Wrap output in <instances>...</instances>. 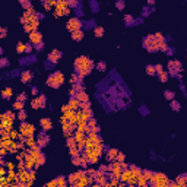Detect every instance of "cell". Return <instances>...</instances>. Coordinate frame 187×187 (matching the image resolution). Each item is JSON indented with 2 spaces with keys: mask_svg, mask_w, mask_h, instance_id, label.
Here are the masks:
<instances>
[{
  "mask_svg": "<svg viewBox=\"0 0 187 187\" xmlns=\"http://www.w3.org/2000/svg\"><path fill=\"white\" fill-rule=\"evenodd\" d=\"M56 186H57L56 178H54V180H51V181H48V183H45V187H56Z\"/></svg>",
  "mask_w": 187,
  "mask_h": 187,
  "instance_id": "obj_44",
  "label": "cell"
},
{
  "mask_svg": "<svg viewBox=\"0 0 187 187\" xmlns=\"http://www.w3.org/2000/svg\"><path fill=\"white\" fill-rule=\"evenodd\" d=\"M35 143H37V142H35L34 136H29V137H27V139H25V145H27L28 148H32Z\"/></svg>",
  "mask_w": 187,
  "mask_h": 187,
  "instance_id": "obj_31",
  "label": "cell"
},
{
  "mask_svg": "<svg viewBox=\"0 0 187 187\" xmlns=\"http://www.w3.org/2000/svg\"><path fill=\"white\" fill-rule=\"evenodd\" d=\"M171 108H173L174 111H180V108H181V105H180V102H178V101H175V100H173V101H171Z\"/></svg>",
  "mask_w": 187,
  "mask_h": 187,
  "instance_id": "obj_37",
  "label": "cell"
},
{
  "mask_svg": "<svg viewBox=\"0 0 187 187\" xmlns=\"http://www.w3.org/2000/svg\"><path fill=\"white\" fill-rule=\"evenodd\" d=\"M6 34H8V29L5 27H2V29H0V38H5Z\"/></svg>",
  "mask_w": 187,
  "mask_h": 187,
  "instance_id": "obj_47",
  "label": "cell"
},
{
  "mask_svg": "<svg viewBox=\"0 0 187 187\" xmlns=\"http://www.w3.org/2000/svg\"><path fill=\"white\" fill-rule=\"evenodd\" d=\"M149 184H154L158 187H165V186H168V178L162 173H155V177H154V180L149 181Z\"/></svg>",
  "mask_w": 187,
  "mask_h": 187,
  "instance_id": "obj_4",
  "label": "cell"
},
{
  "mask_svg": "<svg viewBox=\"0 0 187 187\" xmlns=\"http://www.w3.org/2000/svg\"><path fill=\"white\" fill-rule=\"evenodd\" d=\"M63 83H64V75L61 72H59V70L53 72L48 78H47V85H48L50 88H53V89L60 88Z\"/></svg>",
  "mask_w": 187,
  "mask_h": 187,
  "instance_id": "obj_2",
  "label": "cell"
},
{
  "mask_svg": "<svg viewBox=\"0 0 187 187\" xmlns=\"http://www.w3.org/2000/svg\"><path fill=\"white\" fill-rule=\"evenodd\" d=\"M72 162H73V165H76V167H82V164H83L81 155H72Z\"/></svg>",
  "mask_w": 187,
  "mask_h": 187,
  "instance_id": "obj_21",
  "label": "cell"
},
{
  "mask_svg": "<svg viewBox=\"0 0 187 187\" xmlns=\"http://www.w3.org/2000/svg\"><path fill=\"white\" fill-rule=\"evenodd\" d=\"M27 111L25 110H19V113H18V119L20 120V121H25L27 120Z\"/></svg>",
  "mask_w": 187,
  "mask_h": 187,
  "instance_id": "obj_33",
  "label": "cell"
},
{
  "mask_svg": "<svg viewBox=\"0 0 187 187\" xmlns=\"http://www.w3.org/2000/svg\"><path fill=\"white\" fill-rule=\"evenodd\" d=\"M42 6H44L45 10H50V9L53 8V5H51L50 2H47V0H44V2H42Z\"/></svg>",
  "mask_w": 187,
  "mask_h": 187,
  "instance_id": "obj_41",
  "label": "cell"
},
{
  "mask_svg": "<svg viewBox=\"0 0 187 187\" xmlns=\"http://www.w3.org/2000/svg\"><path fill=\"white\" fill-rule=\"evenodd\" d=\"M29 42H32L34 45H37V44H40V42H42V34L40 32V31H32L31 34H29Z\"/></svg>",
  "mask_w": 187,
  "mask_h": 187,
  "instance_id": "obj_9",
  "label": "cell"
},
{
  "mask_svg": "<svg viewBox=\"0 0 187 187\" xmlns=\"http://www.w3.org/2000/svg\"><path fill=\"white\" fill-rule=\"evenodd\" d=\"M162 69H164V67H162V64H155V70H156V75H158L159 72H162Z\"/></svg>",
  "mask_w": 187,
  "mask_h": 187,
  "instance_id": "obj_53",
  "label": "cell"
},
{
  "mask_svg": "<svg viewBox=\"0 0 187 187\" xmlns=\"http://www.w3.org/2000/svg\"><path fill=\"white\" fill-rule=\"evenodd\" d=\"M85 152H86V155H88V162H89V164H98V161H100V158H101V154H98L94 148L85 149Z\"/></svg>",
  "mask_w": 187,
  "mask_h": 187,
  "instance_id": "obj_7",
  "label": "cell"
},
{
  "mask_svg": "<svg viewBox=\"0 0 187 187\" xmlns=\"http://www.w3.org/2000/svg\"><path fill=\"white\" fill-rule=\"evenodd\" d=\"M124 20L127 22V25H129V23L133 20V18H132V16H129V15H126V16H124Z\"/></svg>",
  "mask_w": 187,
  "mask_h": 187,
  "instance_id": "obj_55",
  "label": "cell"
},
{
  "mask_svg": "<svg viewBox=\"0 0 187 187\" xmlns=\"http://www.w3.org/2000/svg\"><path fill=\"white\" fill-rule=\"evenodd\" d=\"M168 70H177V72H180L181 70V63L178 60H170L168 61Z\"/></svg>",
  "mask_w": 187,
  "mask_h": 187,
  "instance_id": "obj_16",
  "label": "cell"
},
{
  "mask_svg": "<svg viewBox=\"0 0 187 187\" xmlns=\"http://www.w3.org/2000/svg\"><path fill=\"white\" fill-rule=\"evenodd\" d=\"M19 132L22 136L25 137H29V136H34V132H35V127L31 124V123H27V121H22L20 126H19Z\"/></svg>",
  "mask_w": 187,
  "mask_h": 187,
  "instance_id": "obj_5",
  "label": "cell"
},
{
  "mask_svg": "<svg viewBox=\"0 0 187 187\" xmlns=\"http://www.w3.org/2000/svg\"><path fill=\"white\" fill-rule=\"evenodd\" d=\"M67 5L70 8H75V6H78V0H67Z\"/></svg>",
  "mask_w": 187,
  "mask_h": 187,
  "instance_id": "obj_46",
  "label": "cell"
},
{
  "mask_svg": "<svg viewBox=\"0 0 187 187\" xmlns=\"http://www.w3.org/2000/svg\"><path fill=\"white\" fill-rule=\"evenodd\" d=\"M5 114H6V115H8V117H10V119H15V117H16V115H15V114H13V113H12V111H6V113H5Z\"/></svg>",
  "mask_w": 187,
  "mask_h": 187,
  "instance_id": "obj_57",
  "label": "cell"
},
{
  "mask_svg": "<svg viewBox=\"0 0 187 187\" xmlns=\"http://www.w3.org/2000/svg\"><path fill=\"white\" fill-rule=\"evenodd\" d=\"M12 94H13V92H12V88H10V86H8V88H5V89H3V92H2V97H3L5 100H9V98L12 97Z\"/></svg>",
  "mask_w": 187,
  "mask_h": 187,
  "instance_id": "obj_23",
  "label": "cell"
},
{
  "mask_svg": "<svg viewBox=\"0 0 187 187\" xmlns=\"http://www.w3.org/2000/svg\"><path fill=\"white\" fill-rule=\"evenodd\" d=\"M76 98H78V101H79V102L89 101V97H88V94H86L85 91H79V92L76 94Z\"/></svg>",
  "mask_w": 187,
  "mask_h": 187,
  "instance_id": "obj_19",
  "label": "cell"
},
{
  "mask_svg": "<svg viewBox=\"0 0 187 187\" xmlns=\"http://www.w3.org/2000/svg\"><path fill=\"white\" fill-rule=\"evenodd\" d=\"M146 184H149V181H148L143 175H140V177H139V180H137V186L143 187V186H146Z\"/></svg>",
  "mask_w": 187,
  "mask_h": 187,
  "instance_id": "obj_35",
  "label": "cell"
},
{
  "mask_svg": "<svg viewBox=\"0 0 187 187\" xmlns=\"http://www.w3.org/2000/svg\"><path fill=\"white\" fill-rule=\"evenodd\" d=\"M67 105L70 107V110H78V108H79V101H78V98H76V97H70Z\"/></svg>",
  "mask_w": 187,
  "mask_h": 187,
  "instance_id": "obj_18",
  "label": "cell"
},
{
  "mask_svg": "<svg viewBox=\"0 0 187 187\" xmlns=\"http://www.w3.org/2000/svg\"><path fill=\"white\" fill-rule=\"evenodd\" d=\"M45 104H47V98L44 95H38L37 98H34L31 101V107L34 110H38V108H45Z\"/></svg>",
  "mask_w": 187,
  "mask_h": 187,
  "instance_id": "obj_8",
  "label": "cell"
},
{
  "mask_svg": "<svg viewBox=\"0 0 187 187\" xmlns=\"http://www.w3.org/2000/svg\"><path fill=\"white\" fill-rule=\"evenodd\" d=\"M31 91H32L34 95H38V88H37V86H32V89H31Z\"/></svg>",
  "mask_w": 187,
  "mask_h": 187,
  "instance_id": "obj_59",
  "label": "cell"
},
{
  "mask_svg": "<svg viewBox=\"0 0 187 187\" xmlns=\"http://www.w3.org/2000/svg\"><path fill=\"white\" fill-rule=\"evenodd\" d=\"M25 47H27V44L18 42V45H16V53H18V54H23V53H25Z\"/></svg>",
  "mask_w": 187,
  "mask_h": 187,
  "instance_id": "obj_29",
  "label": "cell"
},
{
  "mask_svg": "<svg viewBox=\"0 0 187 187\" xmlns=\"http://www.w3.org/2000/svg\"><path fill=\"white\" fill-rule=\"evenodd\" d=\"M35 48H37L38 51H41V50L44 48V45H42V42H40V44H37V45H35Z\"/></svg>",
  "mask_w": 187,
  "mask_h": 187,
  "instance_id": "obj_58",
  "label": "cell"
},
{
  "mask_svg": "<svg viewBox=\"0 0 187 187\" xmlns=\"http://www.w3.org/2000/svg\"><path fill=\"white\" fill-rule=\"evenodd\" d=\"M168 76H170V73H168V72H165V70H162V72H159V73H158L159 82H167V81H168Z\"/></svg>",
  "mask_w": 187,
  "mask_h": 187,
  "instance_id": "obj_24",
  "label": "cell"
},
{
  "mask_svg": "<svg viewBox=\"0 0 187 187\" xmlns=\"http://www.w3.org/2000/svg\"><path fill=\"white\" fill-rule=\"evenodd\" d=\"M72 40L73 41H82L83 40V37H85V34H83V31L82 29H78V31H75V32H72Z\"/></svg>",
  "mask_w": 187,
  "mask_h": 187,
  "instance_id": "obj_17",
  "label": "cell"
},
{
  "mask_svg": "<svg viewBox=\"0 0 187 187\" xmlns=\"http://www.w3.org/2000/svg\"><path fill=\"white\" fill-rule=\"evenodd\" d=\"M35 162L38 164V165H42V164L45 162V155H44L42 152H41L40 155H37V156H35Z\"/></svg>",
  "mask_w": 187,
  "mask_h": 187,
  "instance_id": "obj_30",
  "label": "cell"
},
{
  "mask_svg": "<svg viewBox=\"0 0 187 187\" xmlns=\"http://www.w3.org/2000/svg\"><path fill=\"white\" fill-rule=\"evenodd\" d=\"M154 35H155L156 41H159V42H161V41H164V35H162L161 32H156V34H154Z\"/></svg>",
  "mask_w": 187,
  "mask_h": 187,
  "instance_id": "obj_49",
  "label": "cell"
},
{
  "mask_svg": "<svg viewBox=\"0 0 187 187\" xmlns=\"http://www.w3.org/2000/svg\"><path fill=\"white\" fill-rule=\"evenodd\" d=\"M115 6L119 8V9H123V8H124V3H123L121 0H120V2H117V3H115Z\"/></svg>",
  "mask_w": 187,
  "mask_h": 187,
  "instance_id": "obj_56",
  "label": "cell"
},
{
  "mask_svg": "<svg viewBox=\"0 0 187 187\" xmlns=\"http://www.w3.org/2000/svg\"><path fill=\"white\" fill-rule=\"evenodd\" d=\"M40 126H41V129L44 132H48V130L53 129V121H51V119H48V117H42V119L40 120Z\"/></svg>",
  "mask_w": 187,
  "mask_h": 187,
  "instance_id": "obj_10",
  "label": "cell"
},
{
  "mask_svg": "<svg viewBox=\"0 0 187 187\" xmlns=\"http://www.w3.org/2000/svg\"><path fill=\"white\" fill-rule=\"evenodd\" d=\"M20 81L23 83H29L32 81V72L31 70H23V72L20 73Z\"/></svg>",
  "mask_w": 187,
  "mask_h": 187,
  "instance_id": "obj_13",
  "label": "cell"
},
{
  "mask_svg": "<svg viewBox=\"0 0 187 187\" xmlns=\"http://www.w3.org/2000/svg\"><path fill=\"white\" fill-rule=\"evenodd\" d=\"M175 184H177V186H180V187L187 186V175H180V177H177Z\"/></svg>",
  "mask_w": 187,
  "mask_h": 187,
  "instance_id": "obj_22",
  "label": "cell"
},
{
  "mask_svg": "<svg viewBox=\"0 0 187 187\" xmlns=\"http://www.w3.org/2000/svg\"><path fill=\"white\" fill-rule=\"evenodd\" d=\"M146 73H148L149 76H154V75H156L155 66H152V64H148V66H146Z\"/></svg>",
  "mask_w": 187,
  "mask_h": 187,
  "instance_id": "obj_32",
  "label": "cell"
},
{
  "mask_svg": "<svg viewBox=\"0 0 187 187\" xmlns=\"http://www.w3.org/2000/svg\"><path fill=\"white\" fill-rule=\"evenodd\" d=\"M8 173H9V170H6L5 165H2V168H0V177H8Z\"/></svg>",
  "mask_w": 187,
  "mask_h": 187,
  "instance_id": "obj_40",
  "label": "cell"
},
{
  "mask_svg": "<svg viewBox=\"0 0 187 187\" xmlns=\"http://www.w3.org/2000/svg\"><path fill=\"white\" fill-rule=\"evenodd\" d=\"M13 120H15V119H10V117H8V115L3 113V114H2V123H0V127H9V129H12Z\"/></svg>",
  "mask_w": 187,
  "mask_h": 187,
  "instance_id": "obj_12",
  "label": "cell"
},
{
  "mask_svg": "<svg viewBox=\"0 0 187 187\" xmlns=\"http://www.w3.org/2000/svg\"><path fill=\"white\" fill-rule=\"evenodd\" d=\"M105 67H107V66H105V63H104V61H100V63L97 64V69L100 70V72H104Z\"/></svg>",
  "mask_w": 187,
  "mask_h": 187,
  "instance_id": "obj_42",
  "label": "cell"
},
{
  "mask_svg": "<svg viewBox=\"0 0 187 187\" xmlns=\"http://www.w3.org/2000/svg\"><path fill=\"white\" fill-rule=\"evenodd\" d=\"M88 137L92 140L94 143H102V139H101V136H100L98 133H95V132H94V133H91Z\"/></svg>",
  "mask_w": 187,
  "mask_h": 187,
  "instance_id": "obj_20",
  "label": "cell"
},
{
  "mask_svg": "<svg viewBox=\"0 0 187 187\" xmlns=\"http://www.w3.org/2000/svg\"><path fill=\"white\" fill-rule=\"evenodd\" d=\"M69 110H70V107H69V105H67V104H66V105H63V107H61V113H63V114H66V113H67V111H69Z\"/></svg>",
  "mask_w": 187,
  "mask_h": 187,
  "instance_id": "obj_54",
  "label": "cell"
},
{
  "mask_svg": "<svg viewBox=\"0 0 187 187\" xmlns=\"http://www.w3.org/2000/svg\"><path fill=\"white\" fill-rule=\"evenodd\" d=\"M8 186H9L8 177H0V187H8Z\"/></svg>",
  "mask_w": 187,
  "mask_h": 187,
  "instance_id": "obj_38",
  "label": "cell"
},
{
  "mask_svg": "<svg viewBox=\"0 0 187 187\" xmlns=\"http://www.w3.org/2000/svg\"><path fill=\"white\" fill-rule=\"evenodd\" d=\"M47 2H50V3H51V5L54 6V5H56V2H57V0H47Z\"/></svg>",
  "mask_w": 187,
  "mask_h": 187,
  "instance_id": "obj_60",
  "label": "cell"
},
{
  "mask_svg": "<svg viewBox=\"0 0 187 187\" xmlns=\"http://www.w3.org/2000/svg\"><path fill=\"white\" fill-rule=\"evenodd\" d=\"M18 101H22V102H25V101H27V95H25V94H20V95L18 97Z\"/></svg>",
  "mask_w": 187,
  "mask_h": 187,
  "instance_id": "obj_51",
  "label": "cell"
},
{
  "mask_svg": "<svg viewBox=\"0 0 187 187\" xmlns=\"http://www.w3.org/2000/svg\"><path fill=\"white\" fill-rule=\"evenodd\" d=\"M94 69V61L88 56H79L75 60V72L81 76L85 78L91 73V70Z\"/></svg>",
  "mask_w": 187,
  "mask_h": 187,
  "instance_id": "obj_1",
  "label": "cell"
},
{
  "mask_svg": "<svg viewBox=\"0 0 187 187\" xmlns=\"http://www.w3.org/2000/svg\"><path fill=\"white\" fill-rule=\"evenodd\" d=\"M66 143H67V146L70 148V146H73V145H76V137H75V134H70V136H67V139H66Z\"/></svg>",
  "mask_w": 187,
  "mask_h": 187,
  "instance_id": "obj_26",
  "label": "cell"
},
{
  "mask_svg": "<svg viewBox=\"0 0 187 187\" xmlns=\"http://www.w3.org/2000/svg\"><path fill=\"white\" fill-rule=\"evenodd\" d=\"M143 47L149 51V53H156V51H159L161 48H159V41H156V38H155V35H148L145 40H143Z\"/></svg>",
  "mask_w": 187,
  "mask_h": 187,
  "instance_id": "obj_3",
  "label": "cell"
},
{
  "mask_svg": "<svg viewBox=\"0 0 187 187\" xmlns=\"http://www.w3.org/2000/svg\"><path fill=\"white\" fill-rule=\"evenodd\" d=\"M8 64H9V60H8L6 57H3L2 60H0V67H3V69H5Z\"/></svg>",
  "mask_w": 187,
  "mask_h": 187,
  "instance_id": "obj_43",
  "label": "cell"
},
{
  "mask_svg": "<svg viewBox=\"0 0 187 187\" xmlns=\"http://www.w3.org/2000/svg\"><path fill=\"white\" fill-rule=\"evenodd\" d=\"M6 167H8V170H15L16 168V165L12 164V162H6Z\"/></svg>",
  "mask_w": 187,
  "mask_h": 187,
  "instance_id": "obj_52",
  "label": "cell"
},
{
  "mask_svg": "<svg viewBox=\"0 0 187 187\" xmlns=\"http://www.w3.org/2000/svg\"><path fill=\"white\" fill-rule=\"evenodd\" d=\"M19 3H20V6H22L23 9H27V10L32 9V6H31V0H19Z\"/></svg>",
  "mask_w": 187,
  "mask_h": 187,
  "instance_id": "obj_27",
  "label": "cell"
},
{
  "mask_svg": "<svg viewBox=\"0 0 187 187\" xmlns=\"http://www.w3.org/2000/svg\"><path fill=\"white\" fill-rule=\"evenodd\" d=\"M142 175H143L148 181H151V180H154L155 173H152V171H149V170H143V171H142Z\"/></svg>",
  "mask_w": 187,
  "mask_h": 187,
  "instance_id": "obj_25",
  "label": "cell"
},
{
  "mask_svg": "<svg viewBox=\"0 0 187 187\" xmlns=\"http://www.w3.org/2000/svg\"><path fill=\"white\" fill-rule=\"evenodd\" d=\"M124 159H126V156H124V154H121V152H119V155H117V161H119V162H124Z\"/></svg>",
  "mask_w": 187,
  "mask_h": 187,
  "instance_id": "obj_45",
  "label": "cell"
},
{
  "mask_svg": "<svg viewBox=\"0 0 187 187\" xmlns=\"http://www.w3.org/2000/svg\"><path fill=\"white\" fill-rule=\"evenodd\" d=\"M104 32H105V31H104L102 27H97L95 29H94V35H95L97 38H101V37L104 35Z\"/></svg>",
  "mask_w": 187,
  "mask_h": 187,
  "instance_id": "obj_28",
  "label": "cell"
},
{
  "mask_svg": "<svg viewBox=\"0 0 187 187\" xmlns=\"http://www.w3.org/2000/svg\"><path fill=\"white\" fill-rule=\"evenodd\" d=\"M56 181H57V186H59V187H66L67 183H69V181L64 180V177H59V178H56Z\"/></svg>",
  "mask_w": 187,
  "mask_h": 187,
  "instance_id": "obj_34",
  "label": "cell"
},
{
  "mask_svg": "<svg viewBox=\"0 0 187 187\" xmlns=\"http://www.w3.org/2000/svg\"><path fill=\"white\" fill-rule=\"evenodd\" d=\"M117 155H119V151L117 149H110L105 155V159L108 162H113V161H117Z\"/></svg>",
  "mask_w": 187,
  "mask_h": 187,
  "instance_id": "obj_14",
  "label": "cell"
},
{
  "mask_svg": "<svg viewBox=\"0 0 187 187\" xmlns=\"http://www.w3.org/2000/svg\"><path fill=\"white\" fill-rule=\"evenodd\" d=\"M164 97H165L167 100H170V101H173L174 97H175V94L173 91H165V92H164Z\"/></svg>",
  "mask_w": 187,
  "mask_h": 187,
  "instance_id": "obj_36",
  "label": "cell"
},
{
  "mask_svg": "<svg viewBox=\"0 0 187 187\" xmlns=\"http://www.w3.org/2000/svg\"><path fill=\"white\" fill-rule=\"evenodd\" d=\"M8 152H9V149H8V148H3V146L0 148V155H2V156H5Z\"/></svg>",
  "mask_w": 187,
  "mask_h": 187,
  "instance_id": "obj_50",
  "label": "cell"
},
{
  "mask_svg": "<svg viewBox=\"0 0 187 187\" xmlns=\"http://www.w3.org/2000/svg\"><path fill=\"white\" fill-rule=\"evenodd\" d=\"M148 3H149V5H154V3H155V0H148Z\"/></svg>",
  "mask_w": 187,
  "mask_h": 187,
  "instance_id": "obj_61",
  "label": "cell"
},
{
  "mask_svg": "<svg viewBox=\"0 0 187 187\" xmlns=\"http://www.w3.org/2000/svg\"><path fill=\"white\" fill-rule=\"evenodd\" d=\"M66 28L67 31L70 32H75L78 29H82V22L78 19V18H70L67 22H66Z\"/></svg>",
  "mask_w": 187,
  "mask_h": 187,
  "instance_id": "obj_6",
  "label": "cell"
},
{
  "mask_svg": "<svg viewBox=\"0 0 187 187\" xmlns=\"http://www.w3.org/2000/svg\"><path fill=\"white\" fill-rule=\"evenodd\" d=\"M61 51H59V50H51L50 51V54H48V61L50 63H53V64H56L60 59H61Z\"/></svg>",
  "mask_w": 187,
  "mask_h": 187,
  "instance_id": "obj_11",
  "label": "cell"
},
{
  "mask_svg": "<svg viewBox=\"0 0 187 187\" xmlns=\"http://www.w3.org/2000/svg\"><path fill=\"white\" fill-rule=\"evenodd\" d=\"M13 108H15V110H18V111H19V110H23V102L16 100V101H15V104H13Z\"/></svg>",
  "mask_w": 187,
  "mask_h": 187,
  "instance_id": "obj_39",
  "label": "cell"
},
{
  "mask_svg": "<svg viewBox=\"0 0 187 187\" xmlns=\"http://www.w3.org/2000/svg\"><path fill=\"white\" fill-rule=\"evenodd\" d=\"M32 45H34L32 42H28V44H27V47H25V53H31V51H32Z\"/></svg>",
  "mask_w": 187,
  "mask_h": 187,
  "instance_id": "obj_48",
  "label": "cell"
},
{
  "mask_svg": "<svg viewBox=\"0 0 187 187\" xmlns=\"http://www.w3.org/2000/svg\"><path fill=\"white\" fill-rule=\"evenodd\" d=\"M48 142H50V136H45L44 133H41L40 136H38V140H37V143L42 148V146H45V145H48Z\"/></svg>",
  "mask_w": 187,
  "mask_h": 187,
  "instance_id": "obj_15",
  "label": "cell"
}]
</instances>
